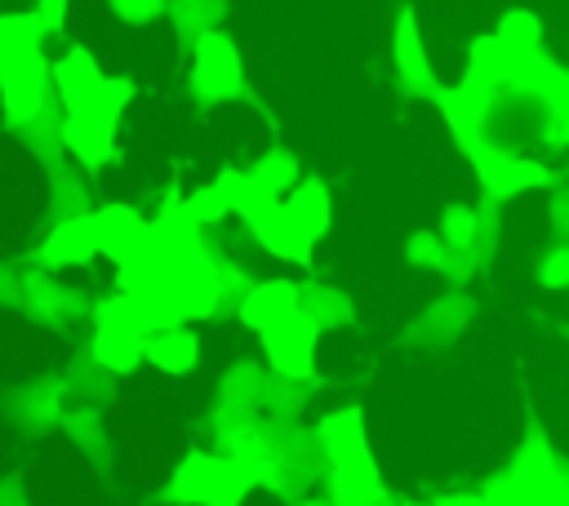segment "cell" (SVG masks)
I'll use <instances>...</instances> for the list:
<instances>
[{
    "label": "cell",
    "instance_id": "obj_1",
    "mask_svg": "<svg viewBox=\"0 0 569 506\" xmlns=\"http://www.w3.org/2000/svg\"><path fill=\"white\" fill-rule=\"evenodd\" d=\"M111 289H124L142 302L147 328H173V324H209L213 320V257H209V231L200 240H178L156 231L151 222L138 231V240L111 262Z\"/></svg>",
    "mask_w": 569,
    "mask_h": 506
},
{
    "label": "cell",
    "instance_id": "obj_2",
    "mask_svg": "<svg viewBox=\"0 0 569 506\" xmlns=\"http://www.w3.org/2000/svg\"><path fill=\"white\" fill-rule=\"evenodd\" d=\"M311 435H316L320 462H325L320 497H329L333 506H387V484H382L360 404L320 413L311 422Z\"/></svg>",
    "mask_w": 569,
    "mask_h": 506
},
{
    "label": "cell",
    "instance_id": "obj_3",
    "mask_svg": "<svg viewBox=\"0 0 569 506\" xmlns=\"http://www.w3.org/2000/svg\"><path fill=\"white\" fill-rule=\"evenodd\" d=\"M329 222H333L329 186L320 178H302L284 200H267L244 226L267 257L307 271L316 262V244L329 235Z\"/></svg>",
    "mask_w": 569,
    "mask_h": 506
},
{
    "label": "cell",
    "instance_id": "obj_4",
    "mask_svg": "<svg viewBox=\"0 0 569 506\" xmlns=\"http://www.w3.org/2000/svg\"><path fill=\"white\" fill-rule=\"evenodd\" d=\"M253 493V479L213 448H187L160 488L164 506H244Z\"/></svg>",
    "mask_w": 569,
    "mask_h": 506
},
{
    "label": "cell",
    "instance_id": "obj_5",
    "mask_svg": "<svg viewBox=\"0 0 569 506\" xmlns=\"http://www.w3.org/2000/svg\"><path fill=\"white\" fill-rule=\"evenodd\" d=\"M89 289L67 284L58 271H44L36 262H22V284H18V306L13 315L31 328L44 333H71L76 324H89Z\"/></svg>",
    "mask_w": 569,
    "mask_h": 506
},
{
    "label": "cell",
    "instance_id": "obj_6",
    "mask_svg": "<svg viewBox=\"0 0 569 506\" xmlns=\"http://www.w3.org/2000/svg\"><path fill=\"white\" fill-rule=\"evenodd\" d=\"M129 98L133 89L124 80H107L93 102H84L80 111H62V146L71 151L76 164L102 169L116 155V129H120V111L129 107Z\"/></svg>",
    "mask_w": 569,
    "mask_h": 506
},
{
    "label": "cell",
    "instance_id": "obj_7",
    "mask_svg": "<svg viewBox=\"0 0 569 506\" xmlns=\"http://www.w3.org/2000/svg\"><path fill=\"white\" fill-rule=\"evenodd\" d=\"M320 479H325V462H320V444H316L311 426L307 422H280L262 488L276 493L284 506H302L307 497L320 493Z\"/></svg>",
    "mask_w": 569,
    "mask_h": 506
},
{
    "label": "cell",
    "instance_id": "obj_8",
    "mask_svg": "<svg viewBox=\"0 0 569 506\" xmlns=\"http://www.w3.org/2000/svg\"><path fill=\"white\" fill-rule=\"evenodd\" d=\"M67 408H71V391L62 382V368H36V373H27L0 399L4 422L18 435H49V431H58L62 417H67Z\"/></svg>",
    "mask_w": 569,
    "mask_h": 506
},
{
    "label": "cell",
    "instance_id": "obj_9",
    "mask_svg": "<svg viewBox=\"0 0 569 506\" xmlns=\"http://www.w3.org/2000/svg\"><path fill=\"white\" fill-rule=\"evenodd\" d=\"M462 151H467V160H471V173H476L480 191H485L489 200H498V204H507V200H516V195H529V191H538V186H551V164H542V160H533V155L507 151V146L489 142V138L467 142Z\"/></svg>",
    "mask_w": 569,
    "mask_h": 506
},
{
    "label": "cell",
    "instance_id": "obj_10",
    "mask_svg": "<svg viewBox=\"0 0 569 506\" xmlns=\"http://www.w3.org/2000/svg\"><path fill=\"white\" fill-rule=\"evenodd\" d=\"M258 342H262V364L271 373L298 377V382H316L320 377V328H311L298 311H289L284 320L262 328Z\"/></svg>",
    "mask_w": 569,
    "mask_h": 506
},
{
    "label": "cell",
    "instance_id": "obj_11",
    "mask_svg": "<svg viewBox=\"0 0 569 506\" xmlns=\"http://www.w3.org/2000/svg\"><path fill=\"white\" fill-rule=\"evenodd\" d=\"M93 257H102V253H98L89 213H84V217L49 222V231L40 235V244L27 253V262H36V266H44V271H58V275H67V271H84Z\"/></svg>",
    "mask_w": 569,
    "mask_h": 506
},
{
    "label": "cell",
    "instance_id": "obj_12",
    "mask_svg": "<svg viewBox=\"0 0 569 506\" xmlns=\"http://www.w3.org/2000/svg\"><path fill=\"white\" fill-rule=\"evenodd\" d=\"M191 89H196V98L204 107L227 102V98H240V58H236V49H231L227 36H218V31H204L200 36Z\"/></svg>",
    "mask_w": 569,
    "mask_h": 506
},
{
    "label": "cell",
    "instance_id": "obj_13",
    "mask_svg": "<svg viewBox=\"0 0 569 506\" xmlns=\"http://www.w3.org/2000/svg\"><path fill=\"white\" fill-rule=\"evenodd\" d=\"M436 102H440V111H445L449 133H453L462 146L489 138V124H493V111H498V93H493V89H480V84L462 80V84H453V89H436Z\"/></svg>",
    "mask_w": 569,
    "mask_h": 506
},
{
    "label": "cell",
    "instance_id": "obj_14",
    "mask_svg": "<svg viewBox=\"0 0 569 506\" xmlns=\"http://www.w3.org/2000/svg\"><path fill=\"white\" fill-rule=\"evenodd\" d=\"M200 333L191 324H173V328H151L142 342V364L164 373V377H191L200 368Z\"/></svg>",
    "mask_w": 569,
    "mask_h": 506
},
{
    "label": "cell",
    "instance_id": "obj_15",
    "mask_svg": "<svg viewBox=\"0 0 569 506\" xmlns=\"http://www.w3.org/2000/svg\"><path fill=\"white\" fill-rule=\"evenodd\" d=\"M489 506H569V475L525 479L516 470H498L480 484Z\"/></svg>",
    "mask_w": 569,
    "mask_h": 506
},
{
    "label": "cell",
    "instance_id": "obj_16",
    "mask_svg": "<svg viewBox=\"0 0 569 506\" xmlns=\"http://www.w3.org/2000/svg\"><path fill=\"white\" fill-rule=\"evenodd\" d=\"M391 62H396V80L409 98H436V80H431V62H427V44L418 36L413 13L405 9L396 18V36H391Z\"/></svg>",
    "mask_w": 569,
    "mask_h": 506
},
{
    "label": "cell",
    "instance_id": "obj_17",
    "mask_svg": "<svg viewBox=\"0 0 569 506\" xmlns=\"http://www.w3.org/2000/svg\"><path fill=\"white\" fill-rule=\"evenodd\" d=\"M298 315L320 333H338V328L356 324V302L347 289H338L320 275H307V280H298Z\"/></svg>",
    "mask_w": 569,
    "mask_h": 506
},
{
    "label": "cell",
    "instance_id": "obj_18",
    "mask_svg": "<svg viewBox=\"0 0 569 506\" xmlns=\"http://www.w3.org/2000/svg\"><path fill=\"white\" fill-rule=\"evenodd\" d=\"M289 311H298V280H289V275H267V280H253V284H249V293H244L236 320H240L249 333H262V328H271L276 320H284Z\"/></svg>",
    "mask_w": 569,
    "mask_h": 506
},
{
    "label": "cell",
    "instance_id": "obj_19",
    "mask_svg": "<svg viewBox=\"0 0 569 506\" xmlns=\"http://www.w3.org/2000/svg\"><path fill=\"white\" fill-rule=\"evenodd\" d=\"M58 431L67 435V444H71L93 470H102V475L111 470V426H107V413H102L98 404H71Z\"/></svg>",
    "mask_w": 569,
    "mask_h": 506
},
{
    "label": "cell",
    "instance_id": "obj_20",
    "mask_svg": "<svg viewBox=\"0 0 569 506\" xmlns=\"http://www.w3.org/2000/svg\"><path fill=\"white\" fill-rule=\"evenodd\" d=\"M142 342L147 333H129V328H102V324L84 328V355L98 368H107L116 382L142 368Z\"/></svg>",
    "mask_w": 569,
    "mask_h": 506
},
{
    "label": "cell",
    "instance_id": "obj_21",
    "mask_svg": "<svg viewBox=\"0 0 569 506\" xmlns=\"http://www.w3.org/2000/svg\"><path fill=\"white\" fill-rule=\"evenodd\" d=\"M471 315H476V302L458 289V293H445V297H436L413 324H409V342H418V346H445V342H453L467 324H471Z\"/></svg>",
    "mask_w": 569,
    "mask_h": 506
},
{
    "label": "cell",
    "instance_id": "obj_22",
    "mask_svg": "<svg viewBox=\"0 0 569 506\" xmlns=\"http://www.w3.org/2000/svg\"><path fill=\"white\" fill-rule=\"evenodd\" d=\"M53 93H58V107L62 111H80L84 102H93L98 93H102V75H98V67H93V58L84 53V49H71V53H62L58 58V67H53Z\"/></svg>",
    "mask_w": 569,
    "mask_h": 506
},
{
    "label": "cell",
    "instance_id": "obj_23",
    "mask_svg": "<svg viewBox=\"0 0 569 506\" xmlns=\"http://www.w3.org/2000/svg\"><path fill=\"white\" fill-rule=\"evenodd\" d=\"M267 377H271V368H267L262 360L236 355V360H227V364L218 368V377H213V399L236 404V408H258L262 395H267Z\"/></svg>",
    "mask_w": 569,
    "mask_h": 506
},
{
    "label": "cell",
    "instance_id": "obj_24",
    "mask_svg": "<svg viewBox=\"0 0 569 506\" xmlns=\"http://www.w3.org/2000/svg\"><path fill=\"white\" fill-rule=\"evenodd\" d=\"M209 257H213V271H218V284H213V320H236V311H240L253 275H249V266L213 231H209Z\"/></svg>",
    "mask_w": 569,
    "mask_h": 506
},
{
    "label": "cell",
    "instance_id": "obj_25",
    "mask_svg": "<svg viewBox=\"0 0 569 506\" xmlns=\"http://www.w3.org/2000/svg\"><path fill=\"white\" fill-rule=\"evenodd\" d=\"M89 222H93L98 253H102L107 262H116V257L138 240V231L147 226V217H142L133 204H93V209H89Z\"/></svg>",
    "mask_w": 569,
    "mask_h": 506
},
{
    "label": "cell",
    "instance_id": "obj_26",
    "mask_svg": "<svg viewBox=\"0 0 569 506\" xmlns=\"http://www.w3.org/2000/svg\"><path fill=\"white\" fill-rule=\"evenodd\" d=\"M93 209V195H89V182L76 164H58L49 169V182H44V213L49 222H62V217H84Z\"/></svg>",
    "mask_w": 569,
    "mask_h": 506
},
{
    "label": "cell",
    "instance_id": "obj_27",
    "mask_svg": "<svg viewBox=\"0 0 569 506\" xmlns=\"http://www.w3.org/2000/svg\"><path fill=\"white\" fill-rule=\"evenodd\" d=\"M493 40L502 44V53H507V62H511V71H516V67H525L529 58L542 53V22H538L529 9H507V13L498 18Z\"/></svg>",
    "mask_w": 569,
    "mask_h": 506
},
{
    "label": "cell",
    "instance_id": "obj_28",
    "mask_svg": "<svg viewBox=\"0 0 569 506\" xmlns=\"http://www.w3.org/2000/svg\"><path fill=\"white\" fill-rule=\"evenodd\" d=\"M311 399H316V382H298V377L271 373L258 413H267V417H276V422H307Z\"/></svg>",
    "mask_w": 569,
    "mask_h": 506
},
{
    "label": "cell",
    "instance_id": "obj_29",
    "mask_svg": "<svg viewBox=\"0 0 569 506\" xmlns=\"http://www.w3.org/2000/svg\"><path fill=\"white\" fill-rule=\"evenodd\" d=\"M249 182L267 195V200H284L298 182H302V169H298V160H293V151H284V146H271V151H262L249 169Z\"/></svg>",
    "mask_w": 569,
    "mask_h": 506
},
{
    "label": "cell",
    "instance_id": "obj_30",
    "mask_svg": "<svg viewBox=\"0 0 569 506\" xmlns=\"http://www.w3.org/2000/svg\"><path fill=\"white\" fill-rule=\"evenodd\" d=\"M62 382L71 391V404H98V408H107L111 395H116V377L107 368H98L84 351L62 364Z\"/></svg>",
    "mask_w": 569,
    "mask_h": 506
},
{
    "label": "cell",
    "instance_id": "obj_31",
    "mask_svg": "<svg viewBox=\"0 0 569 506\" xmlns=\"http://www.w3.org/2000/svg\"><path fill=\"white\" fill-rule=\"evenodd\" d=\"M89 324H102V328H129V333H151V328H147V311H142V302H138L133 293H124V289L93 293Z\"/></svg>",
    "mask_w": 569,
    "mask_h": 506
},
{
    "label": "cell",
    "instance_id": "obj_32",
    "mask_svg": "<svg viewBox=\"0 0 569 506\" xmlns=\"http://www.w3.org/2000/svg\"><path fill=\"white\" fill-rule=\"evenodd\" d=\"M467 80L480 84V89H493V93L511 80V62H507V53H502V44L493 36H476L471 40V49H467Z\"/></svg>",
    "mask_w": 569,
    "mask_h": 506
},
{
    "label": "cell",
    "instance_id": "obj_33",
    "mask_svg": "<svg viewBox=\"0 0 569 506\" xmlns=\"http://www.w3.org/2000/svg\"><path fill=\"white\" fill-rule=\"evenodd\" d=\"M507 470H516V475H525V479H551V475H565V470H560V457H556V448H551V439H547L538 426H529V435L516 444Z\"/></svg>",
    "mask_w": 569,
    "mask_h": 506
},
{
    "label": "cell",
    "instance_id": "obj_34",
    "mask_svg": "<svg viewBox=\"0 0 569 506\" xmlns=\"http://www.w3.org/2000/svg\"><path fill=\"white\" fill-rule=\"evenodd\" d=\"M445 253H449V244H445L436 231H413V235L405 240V257H409L413 271H440Z\"/></svg>",
    "mask_w": 569,
    "mask_h": 506
},
{
    "label": "cell",
    "instance_id": "obj_35",
    "mask_svg": "<svg viewBox=\"0 0 569 506\" xmlns=\"http://www.w3.org/2000/svg\"><path fill=\"white\" fill-rule=\"evenodd\" d=\"M538 284L542 289H569V244H551L538 262Z\"/></svg>",
    "mask_w": 569,
    "mask_h": 506
},
{
    "label": "cell",
    "instance_id": "obj_36",
    "mask_svg": "<svg viewBox=\"0 0 569 506\" xmlns=\"http://www.w3.org/2000/svg\"><path fill=\"white\" fill-rule=\"evenodd\" d=\"M218 13H222L218 0H173V22H182L187 31L218 22Z\"/></svg>",
    "mask_w": 569,
    "mask_h": 506
},
{
    "label": "cell",
    "instance_id": "obj_37",
    "mask_svg": "<svg viewBox=\"0 0 569 506\" xmlns=\"http://www.w3.org/2000/svg\"><path fill=\"white\" fill-rule=\"evenodd\" d=\"M18 284H22V262L0 249V311L18 306Z\"/></svg>",
    "mask_w": 569,
    "mask_h": 506
},
{
    "label": "cell",
    "instance_id": "obj_38",
    "mask_svg": "<svg viewBox=\"0 0 569 506\" xmlns=\"http://www.w3.org/2000/svg\"><path fill=\"white\" fill-rule=\"evenodd\" d=\"M0 506H36V497H31V488L18 470L0 475Z\"/></svg>",
    "mask_w": 569,
    "mask_h": 506
},
{
    "label": "cell",
    "instance_id": "obj_39",
    "mask_svg": "<svg viewBox=\"0 0 569 506\" xmlns=\"http://www.w3.org/2000/svg\"><path fill=\"white\" fill-rule=\"evenodd\" d=\"M111 9H116L124 22H151V18L164 9V0H111Z\"/></svg>",
    "mask_w": 569,
    "mask_h": 506
},
{
    "label": "cell",
    "instance_id": "obj_40",
    "mask_svg": "<svg viewBox=\"0 0 569 506\" xmlns=\"http://www.w3.org/2000/svg\"><path fill=\"white\" fill-rule=\"evenodd\" d=\"M431 506H489V502H485V493H445Z\"/></svg>",
    "mask_w": 569,
    "mask_h": 506
},
{
    "label": "cell",
    "instance_id": "obj_41",
    "mask_svg": "<svg viewBox=\"0 0 569 506\" xmlns=\"http://www.w3.org/2000/svg\"><path fill=\"white\" fill-rule=\"evenodd\" d=\"M387 506H431V502H405V497H387Z\"/></svg>",
    "mask_w": 569,
    "mask_h": 506
},
{
    "label": "cell",
    "instance_id": "obj_42",
    "mask_svg": "<svg viewBox=\"0 0 569 506\" xmlns=\"http://www.w3.org/2000/svg\"><path fill=\"white\" fill-rule=\"evenodd\" d=\"M302 506H333V502H329V497H320V493H316V497H307V502H302Z\"/></svg>",
    "mask_w": 569,
    "mask_h": 506
}]
</instances>
